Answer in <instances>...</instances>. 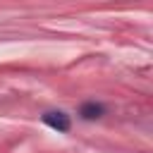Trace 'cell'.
Returning a JSON list of instances; mask_svg holds the SVG:
<instances>
[{
  "label": "cell",
  "instance_id": "2",
  "mask_svg": "<svg viewBox=\"0 0 153 153\" xmlns=\"http://www.w3.org/2000/svg\"><path fill=\"white\" fill-rule=\"evenodd\" d=\"M105 112V108L100 105V103H96V100H88V103H84L81 108H79V115L84 117V120H96V117H100Z\"/></svg>",
  "mask_w": 153,
  "mask_h": 153
},
{
  "label": "cell",
  "instance_id": "1",
  "mask_svg": "<svg viewBox=\"0 0 153 153\" xmlns=\"http://www.w3.org/2000/svg\"><path fill=\"white\" fill-rule=\"evenodd\" d=\"M43 124H48L50 129H57V131H69L72 122H69V115H65L62 110H50L43 115Z\"/></svg>",
  "mask_w": 153,
  "mask_h": 153
}]
</instances>
